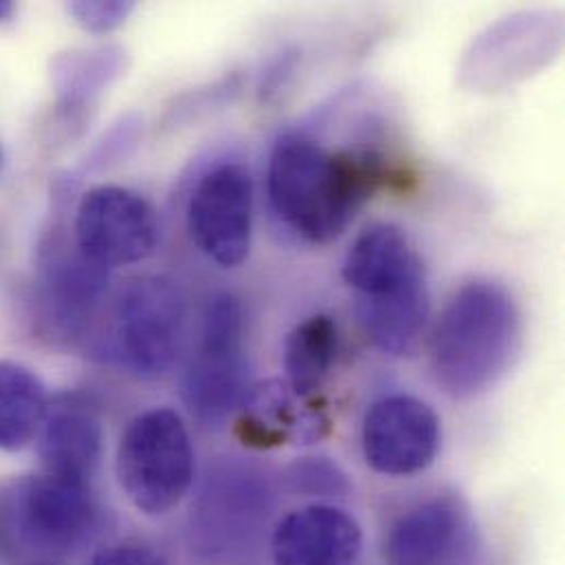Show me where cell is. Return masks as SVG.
I'll return each mask as SVG.
<instances>
[{
	"mask_svg": "<svg viewBox=\"0 0 565 565\" xmlns=\"http://www.w3.org/2000/svg\"><path fill=\"white\" fill-rule=\"evenodd\" d=\"M379 181L376 154L332 152L299 135L282 137L269 161V201L276 216L315 245L341 236Z\"/></svg>",
	"mask_w": 565,
	"mask_h": 565,
	"instance_id": "1",
	"label": "cell"
},
{
	"mask_svg": "<svg viewBox=\"0 0 565 565\" xmlns=\"http://www.w3.org/2000/svg\"><path fill=\"white\" fill-rule=\"evenodd\" d=\"M522 345V315L502 284L473 280L447 301L429 343L434 381L451 398L491 390L513 365Z\"/></svg>",
	"mask_w": 565,
	"mask_h": 565,
	"instance_id": "2",
	"label": "cell"
},
{
	"mask_svg": "<svg viewBox=\"0 0 565 565\" xmlns=\"http://www.w3.org/2000/svg\"><path fill=\"white\" fill-rule=\"evenodd\" d=\"M90 487L51 476H22L0 484V546L22 565L55 562L79 551L97 531Z\"/></svg>",
	"mask_w": 565,
	"mask_h": 565,
	"instance_id": "3",
	"label": "cell"
},
{
	"mask_svg": "<svg viewBox=\"0 0 565 565\" xmlns=\"http://www.w3.org/2000/svg\"><path fill=\"white\" fill-rule=\"evenodd\" d=\"M196 456L183 418L168 407L139 414L117 449V480L146 515H166L190 493Z\"/></svg>",
	"mask_w": 565,
	"mask_h": 565,
	"instance_id": "4",
	"label": "cell"
},
{
	"mask_svg": "<svg viewBox=\"0 0 565 565\" xmlns=\"http://www.w3.org/2000/svg\"><path fill=\"white\" fill-rule=\"evenodd\" d=\"M565 42L557 9L513 11L482 29L465 49L458 84L476 95H498L553 66Z\"/></svg>",
	"mask_w": 565,
	"mask_h": 565,
	"instance_id": "5",
	"label": "cell"
},
{
	"mask_svg": "<svg viewBox=\"0 0 565 565\" xmlns=\"http://www.w3.org/2000/svg\"><path fill=\"white\" fill-rule=\"evenodd\" d=\"M249 390L243 303L236 295L221 292L205 308L199 350L185 370L181 398L199 425L214 429L245 405Z\"/></svg>",
	"mask_w": 565,
	"mask_h": 565,
	"instance_id": "6",
	"label": "cell"
},
{
	"mask_svg": "<svg viewBox=\"0 0 565 565\" xmlns=\"http://www.w3.org/2000/svg\"><path fill=\"white\" fill-rule=\"evenodd\" d=\"M185 323L188 306L177 284L161 276L137 278L115 301L108 354L132 374L157 379L177 361Z\"/></svg>",
	"mask_w": 565,
	"mask_h": 565,
	"instance_id": "7",
	"label": "cell"
},
{
	"mask_svg": "<svg viewBox=\"0 0 565 565\" xmlns=\"http://www.w3.org/2000/svg\"><path fill=\"white\" fill-rule=\"evenodd\" d=\"M73 241L90 263L106 271L135 265L154 252L159 218L141 194L119 185H99L77 203Z\"/></svg>",
	"mask_w": 565,
	"mask_h": 565,
	"instance_id": "8",
	"label": "cell"
},
{
	"mask_svg": "<svg viewBox=\"0 0 565 565\" xmlns=\"http://www.w3.org/2000/svg\"><path fill=\"white\" fill-rule=\"evenodd\" d=\"M108 288V271L90 263L60 232L42 247L35 286L38 321L46 337L62 343L84 339Z\"/></svg>",
	"mask_w": 565,
	"mask_h": 565,
	"instance_id": "9",
	"label": "cell"
},
{
	"mask_svg": "<svg viewBox=\"0 0 565 565\" xmlns=\"http://www.w3.org/2000/svg\"><path fill=\"white\" fill-rule=\"evenodd\" d=\"M188 230L194 245L223 269L249 258L254 181L245 166L221 163L201 177L188 205Z\"/></svg>",
	"mask_w": 565,
	"mask_h": 565,
	"instance_id": "10",
	"label": "cell"
},
{
	"mask_svg": "<svg viewBox=\"0 0 565 565\" xmlns=\"http://www.w3.org/2000/svg\"><path fill=\"white\" fill-rule=\"evenodd\" d=\"M274 507V489L267 473L243 462H230L207 478L192 533L201 535L212 553H230L249 546Z\"/></svg>",
	"mask_w": 565,
	"mask_h": 565,
	"instance_id": "11",
	"label": "cell"
},
{
	"mask_svg": "<svg viewBox=\"0 0 565 565\" xmlns=\"http://www.w3.org/2000/svg\"><path fill=\"white\" fill-rule=\"evenodd\" d=\"M361 447L367 467L381 476L420 473L438 454L440 418L416 396H385L363 418Z\"/></svg>",
	"mask_w": 565,
	"mask_h": 565,
	"instance_id": "12",
	"label": "cell"
},
{
	"mask_svg": "<svg viewBox=\"0 0 565 565\" xmlns=\"http://www.w3.org/2000/svg\"><path fill=\"white\" fill-rule=\"evenodd\" d=\"M480 540L469 509L456 498H434L407 511L390 531V565H476Z\"/></svg>",
	"mask_w": 565,
	"mask_h": 565,
	"instance_id": "13",
	"label": "cell"
},
{
	"mask_svg": "<svg viewBox=\"0 0 565 565\" xmlns=\"http://www.w3.org/2000/svg\"><path fill=\"white\" fill-rule=\"evenodd\" d=\"M35 443L46 476L90 487L104 454L99 412L79 394L57 396L49 401Z\"/></svg>",
	"mask_w": 565,
	"mask_h": 565,
	"instance_id": "14",
	"label": "cell"
},
{
	"mask_svg": "<svg viewBox=\"0 0 565 565\" xmlns=\"http://www.w3.org/2000/svg\"><path fill=\"white\" fill-rule=\"evenodd\" d=\"M361 546L359 522L330 504H312L288 513L271 535L276 565H354Z\"/></svg>",
	"mask_w": 565,
	"mask_h": 565,
	"instance_id": "15",
	"label": "cell"
},
{
	"mask_svg": "<svg viewBox=\"0 0 565 565\" xmlns=\"http://www.w3.org/2000/svg\"><path fill=\"white\" fill-rule=\"evenodd\" d=\"M418 276H425V265L407 234L392 223L363 230L343 260V280L356 297L383 295Z\"/></svg>",
	"mask_w": 565,
	"mask_h": 565,
	"instance_id": "16",
	"label": "cell"
},
{
	"mask_svg": "<svg viewBox=\"0 0 565 565\" xmlns=\"http://www.w3.org/2000/svg\"><path fill=\"white\" fill-rule=\"evenodd\" d=\"M427 315V274L383 295L356 297L359 323L372 345L385 354H403L412 350L425 328Z\"/></svg>",
	"mask_w": 565,
	"mask_h": 565,
	"instance_id": "17",
	"label": "cell"
},
{
	"mask_svg": "<svg viewBox=\"0 0 565 565\" xmlns=\"http://www.w3.org/2000/svg\"><path fill=\"white\" fill-rule=\"evenodd\" d=\"M128 68V53L119 44L84 46L60 53L51 66V84L66 117L88 110Z\"/></svg>",
	"mask_w": 565,
	"mask_h": 565,
	"instance_id": "18",
	"label": "cell"
},
{
	"mask_svg": "<svg viewBox=\"0 0 565 565\" xmlns=\"http://www.w3.org/2000/svg\"><path fill=\"white\" fill-rule=\"evenodd\" d=\"M46 407V387L33 370L0 361V451L24 449L38 436Z\"/></svg>",
	"mask_w": 565,
	"mask_h": 565,
	"instance_id": "19",
	"label": "cell"
},
{
	"mask_svg": "<svg viewBox=\"0 0 565 565\" xmlns=\"http://www.w3.org/2000/svg\"><path fill=\"white\" fill-rule=\"evenodd\" d=\"M337 350L339 332L328 315H312L297 323L284 345L286 385L297 396L317 392L334 365Z\"/></svg>",
	"mask_w": 565,
	"mask_h": 565,
	"instance_id": "20",
	"label": "cell"
},
{
	"mask_svg": "<svg viewBox=\"0 0 565 565\" xmlns=\"http://www.w3.org/2000/svg\"><path fill=\"white\" fill-rule=\"evenodd\" d=\"M141 119L137 115L121 117L90 150L86 157V170L102 172L115 163H121L139 143Z\"/></svg>",
	"mask_w": 565,
	"mask_h": 565,
	"instance_id": "21",
	"label": "cell"
},
{
	"mask_svg": "<svg viewBox=\"0 0 565 565\" xmlns=\"http://www.w3.org/2000/svg\"><path fill=\"white\" fill-rule=\"evenodd\" d=\"M68 15L84 31L104 35L119 29L135 11L132 0H75L66 4Z\"/></svg>",
	"mask_w": 565,
	"mask_h": 565,
	"instance_id": "22",
	"label": "cell"
},
{
	"mask_svg": "<svg viewBox=\"0 0 565 565\" xmlns=\"http://www.w3.org/2000/svg\"><path fill=\"white\" fill-rule=\"evenodd\" d=\"M345 476L337 469V465L323 460V458H310L303 462H297L290 469V484L297 491H303L308 495H337L345 491Z\"/></svg>",
	"mask_w": 565,
	"mask_h": 565,
	"instance_id": "23",
	"label": "cell"
},
{
	"mask_svg": "<svg viewBox=\"0 0 565 565\" xmlns=\"http://www.w3.org/2000/svg\"><path fill=\"white\" fill-rule=\"evenodd\" d=\"M90 565H168V562L152 546L139 542H124L99 551Z\"/></svg>",
	"mask_w": 565,
	"mask_h": 565,
	"instance_id": "24",
	"label": "cell"
},
{
	"mask_svg": "<svg viewBox=\"0 0 565 565\" xmlns=\"http://www.w3.org/2000/svg\"><path fill=\"white\" fill-rule=\"evenodd\" d=\"M15 13V4L11 0H0V24L7 22Z\"/></svg>",
	"mask_w": 565,
	"mask_h": 565,
	"instance_id": "25",
	"label": "cell"
},
{
	"mask_svg": "<svg viewBox=\"0 0 565 565\" xmlns=\"http://www.w3.org/2000/svg\"><path fill=\"white\" fill-rule=\"evenodd\" d=\"M0 163H2V154H0Z\"/></svg>",
	"mask_w": 565,
	"mask_h": 565,
	"instance_id": "26",
	"label": "cell"
}]
</instances>
